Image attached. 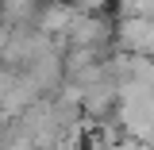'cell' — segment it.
<instances>
[{
    "label": "cell",
    "mask_w": 154,
    "mask_h": 150,
    "mask_svg": "<svg viewBox=\"0 0 154 150\" xmlns=\"http://www.w3.org/2000/svg\"><path fill=\"white\" fill-rule=\"evenodd\" d=\"M73 8H77V12H100L104 0H73Z\"/></svg>",
    "instance_id": "cell-1"
},
{
    "label": "cell",
    "mask_w": 154,
    "mask_h": 150,
    "mask_svg": "<svg viewBox=\"0 0 154 150\" xmlns=\"http://www.w3.org/2000/svg\"><path fill=\"white\" fill-rule=\"evenodd\" d=\"M4 50H8V27H0V58H4Z\"/></svg>",
    "instance_id": "cell-2"
}]
</instances>
